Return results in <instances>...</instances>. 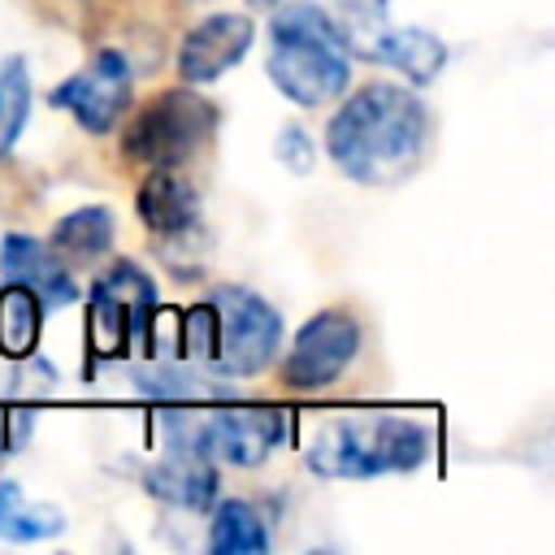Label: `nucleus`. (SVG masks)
Instances as JSON below:
<instances>
[{
  "mask_svg": "<svg viewBox=\"0 0 555 555\" xmlns=\"http://www.w3.org/2000/svg\"><path fill=\"white\" fill-rule=\"evenodd\" d=\"M269 82L299 108H325L351 87V48L317 0H278L269 17Z\"/></svg>",
  "mask_w": 555,
  "mask_h": 555,
  "instance_id": "nucleus-4",
  "label": "nucleus"
},
{
  "mask_svg": "<svg viewBox=\"0 0 555 555\" xmlns=\"http://www.w3.org/2000/svg\"><path fill=\"white\" fill-rule=\"evenodd\" d=\"M273 156H278V165H286L291 173H312V165H317V143H312V134L299 126V121H286V126H278V143H273Z\"/></svg>",
  "mask_w": 555,
  "mask_h": 555,
  "instance_id": "nucleus-20",
  "label": "nucleus"
},
{
  "mask_svg": "<svg viewBox=\"0 0 555 555\" xmlns=\"http://www.w3.org/2000/svg\"><path fill=\"white\" fill-rule=\"evenodd\" d=\"M134 100V65L121 48H100L87 69L61 78L48 95L52 108L74 113L87 134H108Z\"/></svg>",
  "mask_w": 555,
  "mask_h": 555,
  "instance_id": "nucleus-10",
  "label": "nucleus"
},
{
  "mask_svg": "<svg viewBox=\"0 0 555 555\" xmlns=\"http://www.w3.org/2000/svg\"><path fill=\"white\" fill-rule=\"evenodd\" d=\"M208 551L212 555H264L269 551V529H264V516L256 512V503H247V499L212 503Z\"/></svg>",
  "mask_w": 555,
  "mask_h": 555,
  "instance_id": "nucleus-16",
  "label": "nucleus"
},
{
  "mask_svg": "<svg viewBox=\"0 0 555 555\" xmlns=\"http://www.w3.org/2000/svg\"><path fill=\"white\" fill-rule=\"evenodd\" d=\"M30 104H35V91H30L26 56H4L0 61V160L17 147L30 121Z\"/></svg>",
  "mask_w": 555,
  "mask_h": 555,
  "instance_id": "nucleus-19",
  "label": "nucleus"
},
{
  "mask_svg": "<svg viewBox=\"0 0 555 555\" xmlns=\"http://www.w3.org/2000/svg\"><path fill=\"white\" fill-rule=\"evenodd\" d=\"M35 434V412L30 408H4L0 412V460L17 455Z\"/></svg>",
  "mask_w": 555,
  "mask_h": 555,
  "instance_id": "nucleus-21",
  "label": "nucleus"
},
{
  "mask_svg": "<svg viewBox=\"0 0 555 555\" xmlns=\"http://www.w3.org/2000/svg\"><path fill=\"white\" fill-rule=\"evenodd\" d=\"M156 278L134 260H113L87 291V351L91 360H121L152 347L156 330Z\"/></svg>",
  "mask_w": 555,
  "mask_h": 555,
  "instance_id": "nucleus-6",
  "label": "nucleus"
},
{
  "mask_svg": "<svg viewBox=\"0 0 555 555\" xmlns=\"http://www.w3.org/2000/svg\"><path fill=\"white\" fill-rule=\"evenodd\" d=\"M69 516L52 503H26L22 486L17 481H0V538L9 542H43V538H56L65 533Z\"/></svg>",
  "mask_w": 555,
  "mask_h": 555,
  "instance_id": "nucleus-18",
  "label": "nucleus"
},
{
  "mask_svg": "<svg viewBox=\"0 0 555 555\" xmlns=\"http://www.w3.org/2000/svg\"><path fill=\"white\" fill-rule=\"evenodd\" d=\"M356 56L382 61V65L399 69L408 82L429 87V82L442 74L451 48H447L434 30H421V26H390V22H382V26H373V35L356 48Z\"/></svg>",
  "mask_w": 555,
  "mask_h": 555,
  "instance_id": "nucleus-12",
  "label": "nucleus"
},
{
  "mask_svg": "<svg viewBox=\"0 0 555 555\" xmlns=\"http://www.w3.org/2000/svg\"><path fill=\"white\" fill-rule=\"evenodd\" d=\"M434 455V425L408 412H334L304 442V460L330 481L416 473Z\"/></svg>",
  "mask_w": 555,
  "mask_h": 555,
  "instance_id": "nucleus-3",
  "label": "nucleus"
},
{
  "mask_svg": "<svg viewBox=\"0 0 555 555\" xmlns=\"http://www.w3.org/2000/svg\"><path fill=\"white\" fill-rule=\"evenodd\" d=\"M217 130V104L204 100L195 87H165L152 100H143L126 130H121V156L143 169H182Z\"/></svg>",
  "mask_w": 555,
  "mask_h": 555,
  "instance_id": "nucleus-5",
  "label": "nucleus"
},
{
  "mask_svg": "<svg viewBox=\"0 0 555 555\" xmlns=\"http://www.w3.org/2000/svg\"><path fill=\"white\" fill-rule=\"evenodd\" d=\"M39 334H43V299L22 282H4L0 286V356L22 360L39 351Z\"/></svg>",
  "mask_w": 555,
  "mask_h": 555,
  "instance_id": "nucleus-17",
  "label": "nucleus"
},
{
  "mask_svg": "<svg viewBox=\"0 0 555 555\" xmlns=\"http://www.w3.org/2000/svg\"><path fill=\"white\" fill-rule=\"evenodd\" d=\"M0 278L30 286L43 299V308H65L78 299V282L69 278V264H61L48 243L17 230L0 238Z\"/></svg>",
  "mask_w": 555,
  "mask_h": 555,
  "instance_id": "nucleus-13",
  "label": "nucleus"
},
{
  "mask_svg": "<svg viewBox=\"0 0 555 555\" xmlns=\"http://www.w3.org/2000/svg\"><path fill=\"white\" fill-rule=\"evenodd\" d=\"M134 212L147 234L182 238L199 221V191L186 182L182 169H147L134 191Z\"/></svg>",
  "mask_w": 555,
  "mask_h": 555,
  "instance_id": "nucleus-14",
  "label": "nucleus"
},
{
  "mask_svg": "<svg viewBox=\"0 0 555 555\" xmlns=\"http://www.w3.org/2000/svg\"><path fill=\"white\" fill-rule=\"evenodd\" d=\"M247 4H251V9H273L278 0H247Z\"/></svg>",
  "mask_w": 555,
  "mask_h": 555,
  "instance_id": "nucleus-22",
  "label": "nucleus"
},
{
  "mask_svg": "<svg viewBox=\"0 0 555 555\" xmlns=\"http://www.w3.org/2000/svg\"><path fill=\"white\" fill-rule=\"evenodd\" d=\"M360 347H364L360 317L351 308H321L295 330L282 356V386L299 395L325 390L356 364Z\"/></svg>",
  "mask_w": 555,
  "mask_h": 555,
  "instance_id": "nucleus-7",
  "label": "nucleus"
},
{
  "mask_svg": "<svg viewBox=\"0 0 555 555\" xmlns=\"http://www.w3.org/2000/svg\"><path fill=\"white\" fill-rule=\"evenodd\" d=\"M325 152L334 169L360 186H399L429 152L434 117L412 87L373 78L334 100Z\"/></svg>",
  "mask_w": 555,
  "mask_h": 555,
  "instance_id": "nucleus-1",
  "label": "nucleus"
},
{
  "mask_svg": "<svg viewBox=\"0 0 555 555\" xmlns=\"http://www.w3.org/2000/svg\"><path fill=\"white\" fill-rule=\"evenodd\" d=\"M256 43V22L247 13H208L182 35L178 48V78L186 87H208L230 74Z\"/></svg>",
  "mask_w": 555,
  "mask_h": 555,
  "instance_id": "nucleus-11",
  "label": "nucleus"
},
{
  "mask_svg": "<svg viewBox=\"0 0 555 555\" xmlns=\"http://www.w3.org/2000/svg\"><path fill=\"white\" fill-rule=\"evenodd\" d=\"M160 434L165 455L143 468V490L169 507L208 512V503L217 499V464L195 442V416L173 403L160 412Z\"/></svg>",
  "mask_w": 555,
  "mask_h": 555,
  "instance_id": "nucleus-8",
  "label": "nucleus"
},
{
  "mask_svg": "<svg viewBox=\"0 0 555 555\" xmlns=\"http://www.w3.org/2000/svg\"><path fill=\"white\" fill-rule=\"evenodd\" d=\"M117 238V212L108 204H82L65 217L52 221V234H48V247L61 264H91L100 260Z\"/></svg>",
  "mask_w": 555,
  "mask_h": 555,
  "instance_id": "nucleus-15",
  "label": "nucleus"
},
{
  "mask_svg": "<svg viewBox=\"0 0 555 555\" xmlns=\"http://www.w3.org/2000/svg\"><path fill=\"white\" fill-rule=\"evenodd\" d=\"M178 356L221 377H256L282 347V312L251 286L221 282L178 317Z\"/></svg>",
  "mask_w": 555,
  "mask_h": 555,
  "instance_id": "nucleus-2",
  "label": "nucleus"
},
{
  "mask_svg": "<svg viewBox=\"0 0 555 555\" xmlns=\"http://www.w3.org/2000/svg\"><path fill=\"white\" fill-rule=\"evenodd\" d=\"M291 434V416L269 403H221L195 416V442L212 464L260 468Z\"/></svg>",
  "mask_w": 555,
  "mask_h": 555,
  "instance_id": "nucleus-9",
  "label": "nucleus"
}]
</instances>
